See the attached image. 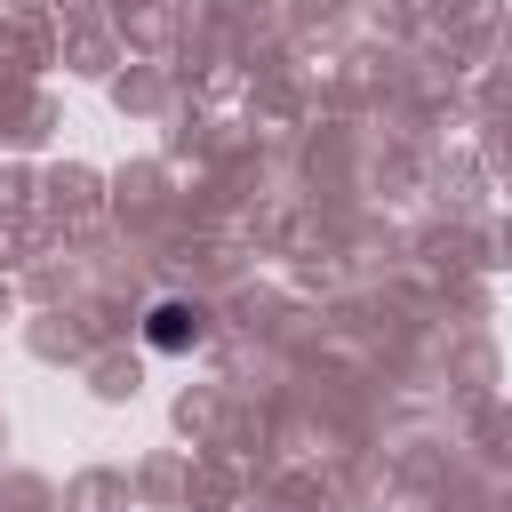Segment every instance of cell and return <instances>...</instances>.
<instances>
[{"mask_svg": "<svg viewBox=\"0 0 512 512\" xmlns=\"http://www.w3.org/2000/svg\"><path fill=\"white\" fill-rule=\"evenodd\" d=\"M192 336H200V312H184V304H160V312H152V344H160V352H184Z\"/></svg>", "mask_w": 512, "mask_h": 512, "instance_id": "1", "label": "cell"}]
</instances>
